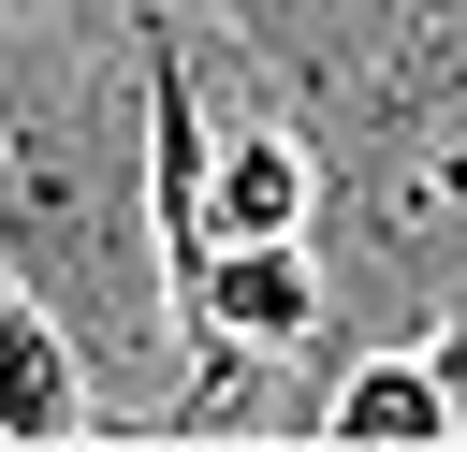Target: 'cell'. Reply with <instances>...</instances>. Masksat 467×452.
I'll return each instance as SVG.
<instances>
[{
  "instance_id": "1",
  "label": "cell",
  "mask_w": 467,
  "mask_h": 452,
  "mask_svg": "<svg viewBox=\"0 0 467 452\" xmlns=\"http://www.w3.org/2000/svg\"><path fill=\"white\" fill-rule=\"evenodd\" d=\"M0 262L117 350H146L175 292L161 219H146V102L117 131V102L58 73V44H0Z\"/></svg>"
},
{
  "instance_id": "2",
  "label": "cell",
  "mask_w": 467,
  "mask_h": 452,
  "mask_svg": "<svg viewBox=\"0 0 467 452\" xmlns=\"http://www.w3.org/2000/svg\"><path fill=\"white\" fill-rule=\"evenodd\" d=\"M175 321H190L204 350H292V335H321V262H306V233H219V262L175 292Z\"/></svg>"
},
{
  "instance_id": "3",
  "label": "cell",
  "mask_w": 467,
  "mask_h": 452,
  "mask_svg": "<svg viewBox=\"0 0 467 452\" xmlns=\"http://www.w3.org/2000/svg\"><path fill=\"white\" fill-rule=\"evenodd\" d=\"M117 408L88 394V365H73V321L0 262V437L15 452H58V437H102Z\"/></svg>"
},
{
  "instance_id": "4",
  "label": "cell",
  "mask_w": 467,
  "mask_h": 452,
  "mask_svg": "<svg viewBox=\"0 0 467 452\" xmlns=\"http://www.w3.org/2000/svg\"><path fill=\"white\" fill-rule=\"evenodd\" d=\"M321 437H336V452H438V437H452V394H438L423 350H365V365L321 394Z\"/></svg>"
},
{
  "instance_id": "5",
  "label": "cell",
  "mask_w": 467,
  "mask_h": 452,
  "mask_svg": "<svg viewBox=\"0 0 467 452\" xmlns=\"http://www.w3.org/2000/svg\"><path fill=\"white\" fill-rule=\"evenodd\" d=\"M204 204H219V233H306V204H321V160H306L292 131H219V175H204Z\"/></svg>"
},
{
  "instance_id": "6",
  "label": "cell",
  "mask_w": 467,
  "mask_h": 452,
  "mask_svg": "<svg viewBox=\"0 0 467 452\" xmlns=\"http://www.w3.org/2000/svg\"><path fill=\"white\" fill-rule=\"evenodd\" d=\"M423 365H438V394H452V437H467V306H452V321L423 335Z\"/></svg>"
}]
</instances>
